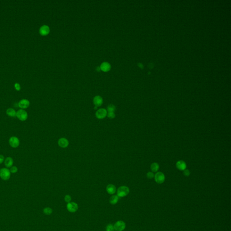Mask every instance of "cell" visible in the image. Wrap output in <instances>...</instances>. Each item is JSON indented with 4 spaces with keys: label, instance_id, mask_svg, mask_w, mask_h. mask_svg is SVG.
Listing matches in <instances>:
<instances>
[{
    "label": "cell",
    "instance_id": "484cf974",
    "mask_svg": "<svg viewBox=\"0 0 231 231\" xmlns=\"http://www.w3.org/2000/svg\"><path fill=\"white\" fill-rule=\"evenodd\" d=\"M147 178L150 179L154 178V174L152 172H149L148 173H147Z\"/></svg>",
    "mask_w": 231,
    "mask_h": 231
},
{
    "label": "cell",
    "instance_id": "d4e9b609",
    "mask_svg": "<svg viewBox=\"0 0 231 231\" xmlns=\"http://www.w3.org/2000/svg\"><path fill=\"white\" fill-rule=\"evenodd\" d=\"M71 196H70L69 195H66L65 197V201L66 202H67L68 203H69V202H71Z\"/></svg>",
    "mask_w": 231,
    "mask_h": 231
},
{
    "label": "cell",
    "instance_id": "5b68a950",
    "mask_svg": "<svg viewBox=\"0 0 231 231\" xmlns=\"http://www.w3.org/2000/svg\"><path fill=\"white\" fill-rule=\"evenodd\" d=\"M9 143L11 147L16 148L19 146L20 142L19 139L17 137L15 136H12L9 139Z\"/></svg>",
    "mask_w": 231,
    "mask_h": 231
},
{
    "label": "cell",
    "instance_id": "52a82bcc",
    "mask_svg": "<svg viewBox=\"0 0 231 231\" xmlns=\"http://www.w3.org/2000/svg\"><path fill=\"white\" fill-rule=\"evenodd\" d=\"M155 182L158 184H162L165 181V176L164 174L161 172H158L156 173L154 176Z\"/></svg>",
    "mask_w": 231,
    "mask_h": 231
},
{
    "label": "cell",
    "instance_id": "3957f363",
    "mask_svg": "<svg viewBox=\"0 0 231 231\" xmlns=\"http://www.w3.org/2000/svg\"><path fill=\"white\" fill-rule=\"evenodd\" d=\"M16 116L19 120L24 121L26 120L28 118V115L26 111L24 109H19L16 112Z\"/></svg>",
    "mask_w": 231,
    "mask_h": 231
},
{
    "label": "cell",
    "instance_id": "9c48e42d",
    "mask_svg": "<svg viewBox=\"0 0 231 231\" xmlns=\"http://www.w3.org/2000/svg\"><path fill=\"white\" fill-rule=\"evenodd\" d=\"M30 105L29 101L26 99H23L19 101L18 103V106L21 109H24L27 108Z\"/></svg>",
    "mask_w": 231,
    "mask_h": 231
},
{
    "label": "cell",
    "instance_id": "7c38bea8",
    "mask_svg": "<svg viewBox=\"0 0 231 231\" xmlns=\"http://www.w3.org/2000/svg\"><path fill=\"white\" fill-rule=\"evenodd\" d=\"M58 144L59 146L62 148H66L69 145V141L65 138H62L58 140Z\"/></svg>",
    "mask_w": 231,
    "mask_h": 231
},
{
    "label": "cell",
    "instance_id": "8992f818",
    "mask_svg": "<svg viewBox=\"0 0 231 231\" xmlns=\"http://www.w3.org/2000/svg\"><path fill=\"white\" fill-rule=\"evenodd\" d=\"M125 228V223L122 221L116 222L114 225V230L116 231H122Z\"/></svg>",
    "mask_w": 231,
    "mask_h": 231
},
{
    "label": "cell",
    "instance_id": "9a60e30c",
    "mask_svg": "<svg viewBox=\"0 0 231 231\" xmlns=\"http://www.w3.org/2000/svg\"><path fill=\"white\" fill-rule=\"evenodd\" d=\"M106 190L109 194L113 195L116 191V188L114 185L112 184H109L107 187Z\"/></svg>",
    "mask_w": 231,
    "mask_h": 231
},
{
    "label": "cell",
    "instance_id": "cb8c5ba5",
    "mask_svg": "<svg viewBox=\"0 0 231 231\" xmlns=\"http://www.w3.org/2000/svg\"><path fill=\"white\" fill-rule=\"evenodd\" d=\"M107 116L110 119H113L115 117V114L114 112H108L107 113Z\"/></svg>",
    "mask_w": 231,
    "mask_h": 231
},
{
    "label": "cell",
    "instance_id": "30bf717a",
    "mask_svg": "<svg viewBox=\"0 0 231 231\" xmlns=\"http://www.w3.org/2000/svg\"><path fill=\"white\" fill-rule=\"evenodd\" d=\"M49 32L50 28L48 25H43L40 28L39 33L43 36H46L48 35Z\"/></svg>",
    "mask_w": 231,
    "mask_h": 231
},
{
    "label": "cell",
    "instance_id": "8fae6325",
    "mask_svg": "<svg viewBox=\"0 0 231 231\" xmlns=\"http://www.w3.org/2000/svg\"><path fill=\"white\" fill-rule=\"evenodd\" d=\"M93 102L95 106V108H96V109L97 107L101 106L102 105V104L103 103V100H102V98L101 96H96L94 98Z\"/></svg>",
    "mask_w": 231,
    "mask_h": 231
},
{
    "label": "cell",
    "instance_id": "277c9868",
    "mask_svg": "<svg viewBox=\"0 0 231 231\" xmlns=\"http://www.w3.org/2000/svg\"><path fill=\"white\" fill-rule=\"evenodd\" d=\"M107 111L104 108H100L97 111L95 115L98 119H102L106 117L107 116Z\"/></svg>",
    "mask_w": 231,
    "mask_h": 231
},
{
    "label": "cell",
    "instance_id": "2e32d148",
    "mask_svg": "<svg viewBox=\"0 0 231 231\" xmlns=\"http://www.w3.org/2000/svg\"><path fill=\"white\" fill-rule=\"evenodd\" d=\"M14 163L13 159L11 157L6 158L5 160V165L7 168H11Z\"/></svg>",
    "mask_w": 231,
    "mask_h": 231
},
{
    "label": "cell",
    "instance_id": "d6986e66",
    "mask_svg": "<svg viewBox=\"0 0 231 231\" xmlns=\"http://www.w3.org/2000/svg\"><path fill=\"white\" fill-rule=\"evenodd\" d=\"M159 165L158 164H157L156 163H154L151 164V165L150 166V169H151V171L154 173L158 172L159 170Z\"/></svg>",
    "mask_w": 231,
    "mask_h": 231
},
{
    "label": "cell",
    "instance_id": "e0dca14e",
    "mask_svg": "<svg viewBox=\"0 0 231 231\" xmlns=\"http://www.w3.org/2000/svg\"><path fill=\"white\" fill-rule=\"evenodd\" d=\"M6 113L10 117H14L16 115V112L12 108H9L6 111Z\"/></svg>",
    "mask_w": 231,
    "mask_h": 231
},
{
    "label": "cell",
    "instance_id": "ac0fdd59",
    "mask_svg": "<svg viewBox=\"0 0 231 231\" xmlns=\"http://www.w3.org/2000/svg\"><path fill=\"white\" fill-rule=\"evenodd\" d=\"M118 200H119V197L117 195H112L110 198L109 202L111 204L114 205V204H116L118 202Z\"/></svg>",
    "mask_w": 231,
    "mask_h": 231
},
{
    "label": "cell",
    "instance_id": "7a4b0ae2",
    "mask_svg": "<svg viewBox=\"0 0 231 231\" xmlns=\"http://www.w3.org/2000/svg\"><path fill=\"white\" fill-rule=\"evenodd\" d=\"M10 170L8 169L2 168L0 170V177L3 180H8L10 177Z\"/></svg>",
    "mask_w": 231,
    "mask_h": 231
},
{
    "label": "cell",
    "instance_id": "4fadbf2b",
    "mask_svg": "<svg viewBox=\"0 0 231 231\" xmlns=\"http://www.w3.org/2000/svg\"><path fill=\"white\" fill-rule=\"evenodd\" d=\"M176 167L179 170L184 171L187 168V164L183 160H179L176 164Z\"/></svg>",
    "mask_w": 231,
    "mask_h": 231
},
{
    "label": "cell",
    "instance_id": "7402d4cb",
    "mask_svg": "<svg viewBox=\"0 0 231 231\" xmlns=\"http://www.w3.org/2000/svg\"><path fill=\"white\" fill-rule=\"evenodd\" d=\"M114 226L111 224H109L106 227V231H114Z\"/></svg>",
    "mask_w": 231,
    "mask_h": 231
},
{
    "label": "cell",
    "instance_id": "83f0119b",
    "mask_svg": "<svg viewBox=\"0 0 231 231\" xmlns=\"http://www.w3.org/2000/svg\"><path fill=\"white\" fill-rule=\"evenodd\" d=\"M183 174L185 176H187V177H188L190 176V174H191V173H190V171L189 170H184V172H183Z\"/></svg>",
    "mask_w": 231,
    "mask_h": 231
},
{
    "label": "cell",
    "instance_id": "4316f807",
    "mask_svg": "<svg viewBox=\"0 0 231 231\" xmlns=\"http://www.w3.org/2000/svg\"><path fill=\"white\" fill-rule=\"evenodd\" d=\"M14 87L15 88V89H16V90L17 91H19L20 89H21V87H20V85L19 84V83H15L14 84Z\"/></svg>",
    "mask_w": 231,
    "mask_h": 231
},
{
    "label": "cell",
    "instance_id": "44dd1931",
    "mask_svg": "<svg viewBox=\"0 0 231 231\" xmlns=\"http://www.w3.org/2000/svg\"><path fill=\"white\" fill-rule=\"evenodd\" d=\"M43 212L46 215H50L52 213L53 210L51 208L47 207L43 209Z\"/></svg>",
    "mask_w": 231,
    "mask_h": 231
},
{
    "label": "cell",
    "instance_id": "5bb4252c",
    "mask_svg": "<svg viewBox=\"0 0 231 231\" xmlns=\"http://www.w3.org/2000/svg\"><path fill=\"white\" fill-rule=\"evenodd\" d=\"M100 69L104 72L108 71L111 69V65L109 63L107 62H103L101 65Z\"/></svg>",
    "mask_w": 231,
    "mask_h": 231
},
{
    "label": "cell",
    "instance_id": "603a6c76",
    "mask_svg": "<svg viewBox=\"0 0 231 231\" xmlns=\"http://www.w3.org/2000/svg\"><path fill=\"white\" fill-rule=\"evenodd\" d=\"M10 172L11 173H16L18 171V168L16 166H13L11 167L10 168Z\"/></svg>",
    "mask_w": 231,
    "mask_h": 231
},
{
    "label": "cell",
    "instance_id": "6da1fadb",
    "mask_svg": "<svg viewBox=\"0 0 231 231\" xmlns=\"http://www.w3.org/2000/svg\"><path fill=\"white\" fill-rule=\"evenodd\" d=\"M130 192L129 188L126 186H121L117 190V195L118 197H123L126 196Z\"/></svg>",
    "mask_w": 231,
    "mask_h": 231
},
{
    "label": "cell",
    "instance_id": "ffe728a7",
    "mask_svg": "<svg viewBox=\"0 0 231 231\" xmlns=\"http://www.w3.org/2000/svg\"><path fill=\"white\" fill-rule=\"evenodd\" d=\"M116 110V107L113 104H110L107 107V111L108 112H114Z\"/></svg>",
    "mask_w": 231,
    "mask_h": 231
},
{
    "label": "cell",
    "instance_id": "f1b7e54d",
    "mask_svg": "<svg viewBox=\"0 0 231 231\" xmlns=\"http://www.w3.org/2000/svg\"><path fill=\"white\" fill-rule=\"evenodd\" d=\"M4 161V157L2 155H0V164H2Z\"/></svg>",
    "mask_w": 231,
    "mask_h": 231
},
{
    "label": "cell",
    "instance_id": "ba28073f",
    "mask_svg": "<svg viewBox=\"0 0 231 231\" xmlns=\"http://www.w3.org/2000/svg\"><path fill=\"white\" fill-rule=\"evenodd\" d=\"M68 210L71 213H75L78 209V205L75 202H69L67 204Z\"/></svg>",
    "mask_w": 231,
    "mask_h": 231
}]
</instances>
